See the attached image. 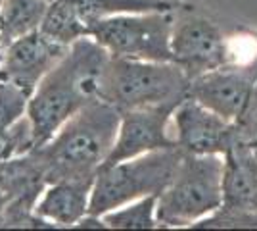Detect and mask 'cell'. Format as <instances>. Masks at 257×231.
Segmentation results:
<instances>
[{
  "label": "cell",
  "instance_id": "5bb4252c",
  "mask_svg": "<svg viewBox=\"0 0 257 231\" xmlns=\"http://www.w3.org/2000/svg\"><path fill=\"white\" fill-rule=\"evenodd\" d=\"M39 31L64 46H71L79 39L88 37V27L69 0H54L48 4Z\"/></svg>",
  "mask_w": 257,
  "mask_h": 231
},
{
  "label": "cell",
  "instance_id": "8fae6325",
  "mask_svg": "<svg viewBox=\"0 0 257 231\" xmlns=\"http://www.w3.org/2000/svg\"><path fill=\"white\" fill-rule=\"evenodd\" d=\"M92 185L94 179H65L50 183L35 210L39 216L56 223H79L88 214Z\"/></svg>",
  "mask_w": 257,
  "mask_h": 231
},
{
  "label": "cell",
  "instance_id": "52a82bcc",
  "mask_svg": "<svg viewBox=\"0 0 257 231\" xmlns=\"http://www.w3.org/2000/svg\"><path fill=\"white\" fill-rule=\"evenodd\" d=\"M171 48L175 64L190 79L234 64L232 39L207 14L194 6H179L173 10Z\"/></svg>",
  "mask_w": 257,
  "mask_h": 231
},
{
  "label": "cell",
  "instance_id": "6da1fadb",
  "mask_svg": "<svg viewBox=\"0 0 257 231\" xmlns=\"http://www.w3.org/2000/svg\"><path fill=\"white\" fill-rule=\"evenodd\" d=\"M111 60L113 56L92 37H83L69 46L67 54L44 75L29 99L27 118L35 148L48 143L88 102L104 99Z\"/></svg>",
  "mask_w": 257,
  "mask_h": 231
},
{
  "label": "cell",
  "instance_id": "ba28073f",
  "mask_svg": "<svg viewBox=\"0 0 257 231\" xmlns=\"http://www.w3.org/2000/svg\"><path fill=\"white\" fill-rule=\"evenodd\" d=\"M240 123L226 120L202 102L188 97L175 108L171 135L184 154H223L240 137Z\"/></svg>",
  "mask_w": 257,
  "mask_h": 231
},
{
  "label": "cell",
  "instance_id": "4fadbf2b",
  "mask_svg": "<svg viewBox=\"0 0 257 231\" xmlns=\"http://www.w3.org/2000/svg\"><path fill=\"white\" fill-rule=\"evenodd\" d=\"M79 18L90 29L100 20L119 14H140V12H171L177 4L171 0H69Z\"/></svg>",
  "mask_w": 257,
  "mask_h": 231
},
{
  "label": "cell",
  "instance_id": "7a4b0ae2",
  "mask_svg": "<svg viewBox=\"0 0 257 231\" xmlns=\"http://www.w3.org/2000/svg\"><path fill=\"white\" fill-rule=\"evenodd\" d=\"M121 123V110L98 99L88 102L62 125L46 144L33 148L46 183L65 179H96L111 152Z\"/></svg>",
  "mask_w": 257,
  "mask_h": 231
},
{
  "label": "cell",
  "instance_id": "ac0fdd59",
  "mask_svg": "<svg viewBox=\"0 0 257 231\" xmlns=\"http://www.w3.org/2000/svg\"><path fill=\"white\" fill-rule=\"evenodd\" d=\"M240 125H242V131H244V135H246L247 139L257 144V110L246 121H242Z\"/></svg>",
  "mask_w": 257,
  "mask_h": 231
},
{
  "label": "cell",
  "instance_id": "2e32d148",
  "mask_svg": "<svg viewBox=\"0 0 257 231\" xmlns=\"http://www.w3.org/2000/svg\"><path fill=\"white\" fill-rule=\"evenodd\" d=\"M192 227L196 229H202V227H257V210L223 204L207 218L194 223Z\"/></svg>",
  "mask_w": 257,
  "mask_h": 231
},
{
  "label": "cell",
  "instance_id": "7c38bea8",
  "mask_svg": "<svg viewBox=\"0 0 257 231\" xmlns=\"http://www.w3.org/2000/svg\"><path fill=\"white\" fill-rule=\"evenodd\" d=\"M48 8L46 0H2L0 41L6 44L22 39L41 27Z\"/></svg>",
  "mask_w": 257,
  "mask_h": 231
},
{
  "label": "cell",
  "instance_id": "ffe728a7",
  "mask_svg": "<svg viewBox=\"0 0 257 231\" xmlns=\"http://www.w3.org/2000/svg\"><path fill=\"white\" fill-rule=\"evenodd\" d=\"M46 2H48V4H50V2H54V0H46Z\"/></svg>",
  "mask_w": 257,
  "mask_h": 231
},
{
  "label": "cell",
  "instance_id": "e0dca14e",
  "mask_svg": "<svg viewBox=\"0 0 257 231\" xmlns=\"http://www.w3.org/2000/svg\"><path fill=\"white\" fill-rule=\"evenodd\" d=\"M29 95L10 83H0V131L10 129L23 118L29 106Z\"/></svg>",
  "mask_w": 257,
  "mask_h": 231
},
{
  "label": "cell",
  "instance_id": "9a60e30c",
  "mask_svg": "<svg viewBox=\"0 0 257 231\" xmlns=\"http://www.w3.org/2000/svg\"><path fill=\"white\" fill-rule=\"evenodd\" d=\"M104 223L115 229H154L158 221V197H144L104 214Z\"/></svg>",
  "mask_w": 257,
  "mask_h": 231
},
{
  "label": "cell",
  "instance_id": "30bf717a",
  "mask_svg": "<svg viewBox=\"0 0 257 231\" xmlns=\"http://www.w3.org/2000/svg\"><path fill=\"white\" fill-rule=\"evenodd\" d=\"M173 112V108H137L121 112L117 139L104 166L131 160L152 150L177 146L171 135Z\"/></svg>",
  "mask_w": 257,
  "mask_h": 231
},
{
  "label": "cell",
  "instance_id": "d6986e66",
  "mask_svg": "<svg viewBox=\"0 0 257 231\" xmlns=\"http://www.w3.org/2000/svg\"><path fill=\"white\" fill-rule=\"evenodd\" d=\"M6 48H8V44L0 41V64H2V58H4V52H6Z\"/></svg>",
  "mask_w": 257,
  "mask_h": 231
},
{
  "label": "cell",
  "instance_id": "8992f818",
  "mask_svg": "<svg viewBox=\"0 0 257 231\" xmlns=\"http://www.w3.org/2000/svg\"><path fill=\"white\" fill-rule=\"evenodd\" d=\"M171 35L173 10L119 14L100 20L88 29V37L111 56L146 62H175Z\"/></svg>",
  "mask_w": 257,
  "mask_h": 231
},
{
  "label": "cell",
  "instance_id": "5b68a950",
  "mask_svg": "<svg viewBox=\"0 0 257 231\" xmlns=\"http://www.w3.org/2000/svg\"><path fill=\"white\" fill-rule=\"evenodd\" d=\"M190 77L175 62L115 58L107 73L104 100L121 112L137 108H177L188 99Z\"/></svg>",
  "mask_w": 257,
  "mask_h": 231
},
{
  "label": "cell",
  "instance_id": "44dd1931",
  "mask_svg": "<svg viewBox=\"0 0 257 231\" xmlns=\"http://www.w3.org/2000/svg\"><path fill=\"white\" fill-rule=\"evenodd\" d=\"M0 6H2V0H0Z\"/></svg>",
  "mask_w": 257,
  "mask_h": 231
},
{
  "label": "cell",
  "instance_id": "3957f363",
  "mask_svg": "<svg viewBox=\"0 0 257 231\" xmlns=\"http://www.w3.org/2000/svg\"><path fill=\"white\" fill-rule=\"evenodd\" d=\"M225 204V156L182 154L167 189L158 197L163 227H192Z\"/></svg>",
  "mask_w": 257,
  "mask_h": 231
},
{
  "label": "cell",
  "instance_id": "9c48e42d",
  "mask_svg": "<svg viewBox=\"0 0 257 231\" xmlns=\"http://www.w3.org/2000/svg\"><path fill=\"white\" fill-rule=\"evenodd\" d=\"M69 46L54 43L39 29L8 44L2 64L0 83H10L31 97L48 71L60 64Z\"/></svg>",
  "mask_w": 257,
  "mask_h": 231
},
{
  "label": "cell",
  "instance_id": "277c9868",
  "mask_svg": "<svg viewBox=\"0 0 257 231\" xmlns=\"http://www.w3.org/2000/svg\"><path fill=\"white\" fill-rule=\"evenodd\" d=\"M182 154L179 146H173L104 166L92 185L88 214L100 218L109 210L125 206L133 200L160 197L171 183Z\"/></svg>",
  "mask_w": 257,
  "mask_h": 231
}]
</instances>
